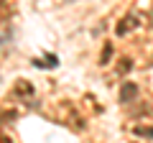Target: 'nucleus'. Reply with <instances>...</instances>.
<instances>
[{"instance_id":"obj_5","label":"nucleus","mask_w":153,"mask_h":143,"mask_svg":"<svg viewBox=\"0 0 153 143\" xmlns=\"http://www.w3.org/2000/svg\"><path fill=\"white\" fill-rule=\"evenodd\" d=\"M135 133H138V136H148V138H153V128H143V125H138Z\"/></svg>"},{"instance_id":"obj_1","label":"nucleus","mask_w":153,"mask_h":143,"mask_svg":"<svg viewBox=\"0 0 153 143\" xmlns=\"http://www.w3.org/2000/svg\"><path fill=\"white\" fill-rule=\"evenodd\" d=\"M135 97H138V84L135 82H123V87H120V102L123 105H130V102H135Z\"/></svg>"},{"instance_id":"obj_4","label":"nucleus","mask_w":153,"mask_h":143,"mask_svg":"<svg viewBox=\"0 0 153 143\" xmlns=\"http://www.w3.org/2000/svg\"><path fill=\"white\" fill-rule=\"evenodd\" d=\"M130 66H133L130 59H123L120 64H117V72H120V74H128V72H130Z\"/></svg>"},{"instance_id":"obj_6","label":"nucleus","mask_w":153,"mask_h":143,"mask_svg":"<svg viewBox=\"0 0 153 143\" xmlns=\"http://www.w3.org/2000/svg\"><path fill=\"white\" fill-rule=\"evenodd\" d=\"M110 54H112V46H105V56H102V64H107V59H110Z\"/></svg>"},{"instance_id":"obj_3","label":"nucleus","mask_w":153,"mask_h":143,"mask_svg":"<svg viewBox=\"0 0 153 143\" xmlns=\"http://www.w3.org/2000/svg\"><path fill=\"white\" fill-rule=\"evenodd\" d=\"M16 92H18V95H33V87L26 82V79H21V82L16 84Z\"/></svg>"},{"instance_id":"obj_2","label":"nucleus","mask_w":153,"mask_h":143,"mask_svg":"<svg viewBox=\"0 0 153 143\" xmlns=\"http://www.w3.org/2000/svg\"><path fill=\"white\" fill-rule=\"evenodd\" d=\"M135 26H138V21H135V18H133V16H128L125 21H120V23H117V28H115V31H117V36H123V33L133 31V28H135Z\"/></svg>"},{"instance_id":"obj_7","label":"nucleus","mask_w":153,"mask_h":143,"mask_svg":"<svg viewBox=\"0 0 153 143\" xmlns=\"http://www.w3.org/2000/svg\"><path fill=\"white\" fill-rule=\"evenodd\" d=\"M0 143H13V141H10L8 136H3V133H0Z\"/></svg>"}]
</instances>
